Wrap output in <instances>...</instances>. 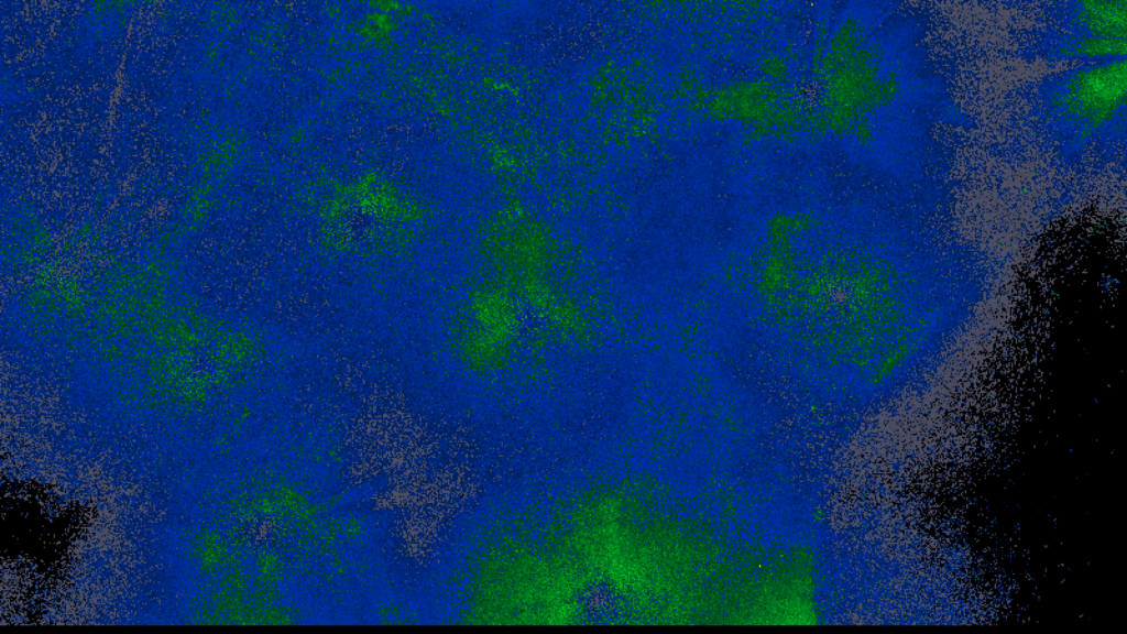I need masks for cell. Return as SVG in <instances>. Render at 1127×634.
I'll list each match as a JSON object with an SVG mask.
<instances>
[{"label":"cell","mask_w":1127,"mask_h":634,"mask_svg":"<svg viewBox=\"0 0 1127 634\" xmlns=\"http://www.w3.org/2000/svg\"><path fill=\"white\" fill-rule=\"evenodd\" d=\"M1073 21L1085 35L1125 40L1126 1L1080 2L1074 9Z\"/></svg>","instance_id":"obj_2"},{"label":"cell","mask_w":1127,"mask_h":634,"mask_svg":"<svg viewBox=\"0 0 1127 634\" xmlns=\"http://www.w3.org/2000/svg\"><path fill=\"white\" fill-rule=\"evenodd\" d=\"M1055 107L1072 122L1095 128L1114 114L1125 97V63L1080 72L1057 96Z\"/></svg>","instance_id":"obj_1"}]
</instances>
